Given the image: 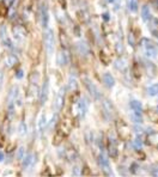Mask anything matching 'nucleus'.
Masks as SVG:
<instances>
[{"label": "nucleus", "instance_id": "obj_1", "mask_svg": "<svg viewBox=\"0 0 158 177\" xmlns=\"http://www.w3.org/2000/svg\"><path fill=\"white\" fill-rule=\"evenodd\" d=\"M116 131L117 135L122 141H127L131 139V128L123 120H117L116 121Z\"/></svg>", "mask_w": 158, "mask_h": 177}, {"label": "nucleus", "instance_id": "obj_2", "mask_svg": "<svg viewBox=\"0 0 158 177\" xmlns=\"http://www.w3.org/2000/svg\"><path fill=\"white\" fill-rule=\"evenodd\" d=\"M130 106H131V110H132V119L134 120V122L137 123H139L143 121V105L139 101H137V100H133L130 102Z\"/></svg>", "mask_w": 158, "mask_h": 177}, {"label": "nucleus", "instance_id": "obj_3", "mask_svg": "<svg viewBox=\"0 0 158 177\" xmlns=\"http://www.w3.org/2000/svg\"><path fill=\"white\" fill-rule=\"evenodd\" d=\"M141 47L144 48V53L147 57L150 59H155L158 55V49L156 47V44L153 42H151L147 38H143L141 40Z\"/></svg>", "mask_w": 158, "mask_h": 177}, {"label": "nucleus", "instance_id": "obj_4", "mask_svg": "<svg viewBox=\"0 0 158 177\" xmlns=\"http://www.w3.org/2000/svg\"><path fill=\"white\" fill-rule=\"evenodd\" d=\"M83 82H84L85 87L87 88L89 93H90V95L95 98V100H101V92H100V88H98V87L95 85V83H92L90 79H89V78H84Z\"/></svg>", "mask_w": 158, "mask_h": 177}, {"label": "nucleus", "instance_id": "obj_5", "mask_svg": "<svg viewBox=\"0 0 158 177\" xmlns=\"http://www.w3.org/2000/svg\"><path fill=\"white\" fill-rule=\"evenodd\" d=\"M54 34L52 30H47L44 32V46H46V49H47V53L49 55H52L53 52H54Z\"/></svg>", "mask_w": 158, "mask_h": 177}, {"label": "nucleus", "instance_id": "obj_6", "mask_svg": "<svg viewBox=\"0 0 158 177\" xmlns=\"http://www.w3.org/2000/svg\"><path fill=\"white\" fill-rule=\"evenodd\" d=\"M108 153H109V157L112 159H116L119 157L117 141L113 136H109V139H108Z\"/></svg>", "mask_w": 158, "mask_h": 177}, {"label": "nucleus", "instance_id": "obj_7", "mask_svg": "<svg viewBox=\"0 0 158 177\" xmlns=\"http://www.w3.org/2000/svg\"><path fill=\"white\" fill-rule=\"evenodd\" d=\"M98 164H100V166L102 168V170L104 171V175H107V176H113V171L110 170V166H109V160H108L107 156L103 152L100 154V157H98Z\"/></svg>", "mask_w": 158, "mask_h": 177}, {"label": "nucleus", "instance_id": "obj_8", "mask_svg": "<svg viewBox=\"0 0 158 177\" xmlns=\"http://www.w3.org/2000/svg\"><path fill=\"white\" fill-rule=\"evenodd\" d=\"M58 132H60L64 136L70 134V132H71V121L67 120V119H64L60 122V124H59V131Z\"/></svg>", "mask_w": 158, "mask_h": 177}, {"label": "nucleus", "instance_id": "obj_9", "mask_svg": "<svg viewBox=\"0 0 158 177\" xmlns=\"http://www.w3.org/2000/svg\"><path fill=\"white\" fill-rule=\"evenodd\" d=\"M64 97H65V88H61L59 91L56 100H55V109L56 110H61V108L64 106Z\"/></svg>", "mask_w": 158, "mask_h": 177}, {"label": "nucleus", "instance_id": "obj_10", "mask_svg": "<svg viewBox=\"0 0 158 177\" xmlns=\"http://www.w3.org/2000/svg\"><path fill=\"white\" fill-rule=\"evenodd\" d=\"M77 48H78V52L80 55L83 56H87L89 53H90V48H89V44H86V42L80 41L77 43Z\"/></svg>", "mask_w": 158, "mask_h": 177}, {"label": "nucleus", "instance_id": "obj_11", "mask_svg": "<svg viewBox=\"0 0 158 177\" xmlns=\"http://www.w3.org/2000/svg\"><path fill=\"white\" fill-rule=\"evenodd\" d=\"M86 111H87V102L84 100H78V114H79V117H84L86 115Z\"/></svg>", "mask_w": 158, "mask_h": 177}, {"label": "nucleus", "instance_id": "obj_12", "mask_svg": "<svg viewBox=\"0 0 158 177\" xmlns=\"http://www.w3.org/2000/svg\"><path fill=\"white\" fill-rule=\"evenodd\" d=\"M102 80H103L104 85H105L108 88H112V87H114V85H115V79H114V77H113L110 73H104L103 77H102Z\"/></svg>", "mask_w": 158, "mask_h": 177}, {"label": "nucleus", "instance_id": "obj_13", "mask_svg": "<svg viewBox=\"0 0 158 177\" xmlns=\"http://www.w3.org/2000/svg\"><path fill=\"white\" fill-rule=\"evenodd\" d=\"M103 108H104L105 114H107L108 116H109V117L114 116V114H115V108H114V105L112 104L110 101L104 100V101H103Z\"/></svg>", "mask_w": 158, "mask_h": 177}, {"label": "nucleus", "instance_id": "obj_14", "mask_svg": "<svg viewBox=\"0 0 158 177\" xmlns=\"http://www.w3.org/2000/svg\"><path fill=\"white\" fill-rule=\"evenodd\" d=\"M41 18H42L43 28H47L48 26V22H49V13H48L47 5H42V7H41Z\"/></svg>", "mask_w": 158, "mask_h": 177}, {"label": "nucleus", "instance_id": "obj_15", "mask_svg": "<svg viewBox=\"0 0 158 177\" xmlns=\"http://www.w3.org/2000/svg\"><path fill=\"white\" fill-rule=\"evenodd\" d=\"M56 61L60 66H65L68 64V56L65 52H60L58 54V57H56Z\"/></svg>", "mask_w": 158, "mask_h": 177}, {"label": "nucleus", "instance_id": "obj_16", "mask_svg": "<svg viewBox=\"0 0 158 177\" xmlns=\"http://www.w3.org/2000/svg\"><path fill=\"white\" fill-rule=\"evenodd\" d=\"M48 90H49V85H48V80L44 82L43 86H42V90H41V103H46L47 101V97H48Z\"/></svg>", "mask_w": 158, "mask_h": 177}, {"label": "nucleus", "instance_id": "obj_17", "mask_svg": "<svg viewBox=\"0 0 158 177\" xmlns=\"http://www.w3.org/2000/svg\"><path fill=\"white\" fill-rule=\"evenodd\" d=\"M0 38H1V41L5 43V46H10V40L6 35V26L5 25L0 26Z\"/></svg>", "mask_w": 158, "mask_h": 177}, {"label": "nucleus", "instance_id": "obj_18", "mask_svg": "<svg viewBox=\"0 0 158 177\" xmlns=\"http://www.w3.org/2000/svg\"><path fill=\"white\" fill-rule=\"evenodd\" d=\"M141 18H143V21H145V22H147L151 18V13H150L149 6L145 5V6L141 7Z\"/></svg>", "mask_w": 158, "mask_h": 177}, {"label": "nucleus", "instance_id": "obj_19", "mask_svg": "<svg viewBox=\"0 0 158 177\" xmlns=\"http://www.w3.org/2000/svg\"><path fill=\"white\" fill-rule=\"evenodd\" d=\"M46 124H47V119H46V114H42L38 119V129L40 132H42L46 128Z\"/></svg>", "mask_w": 158, "mask_h": 177}, {"label": "nucleus", "instance_id": "obj_20", "mask_svg": "<svg viewBox=\"0 0 158 177\" xmlns=\"http://www.w3.org/2000/svg\"><path fill=\"white\" fill-rule=\"evenodd\" d=\"M62 140H64V135H62L60 132H58V133H55L54 136H53V145L59 146V145L62 142Z\"/></svg>", "mask_w": 158, "mask_h": 177}, {"label": "nucleus", "instance_id": "obj_21", "mask_svg": "<svg viewBox=\"0 0 158 177\" xmlns=\"http://www.w3.org/2000/svg\"><path fill=\"white\" fill-rule=\"evenodd\" d=\"M34 163H35V156H34V154H29L26 158L23 160V165L25 166V168H29V166H31Z\"/></svg>", "mask_w": 158, "mask_h": 177}, {"label": "nucleus", "instance_id": "obj_22", "mask_svg": "<svg viewBox=\"0 0 158 177\" xmlns=\"http://www.w3.org/2000/svg\"><path fill=\"white\" fill-rule=\"evenodd\" d=\"M127 5H128V8L131 10L132 12H137L138 11V0H127Z\"/></svg>", "mask_w": 158, "mask_h": 177}, {"label": "nucleus", "instance_id": "obj_23", "mask_svg": "<svg viewBox=\"0 0 158 177\" xmlns=\"http://www.w3.org/2000/svg\"><path fill=\"white\" fill-rule=\"evenodd\" d=\"M100 60L102 61V64H104V65H109L110 64V61H112V59H110V56L108 55V54H105L104 52H100Z\"/></svg>", "mask_w": 158, "mask_h": 177}, {"label": "nucleus", "instance_id": "obj_24", "mask_svg": "<svg viewBox=\"0 0 158 177\" xmlns=\"http://www.w3.org/2000/svg\"><path fill=\"white\" fill-rule=\"evenodd\" d=\"M147 95L151 96V97L157 96L158 95V84H153L150 87H147Z\"/></svg>", "mask_w": 158, "mask_h": 177}, {"label": "nucleus", "instance_id": "obj_25", "mask_svg": "<svg viewBox=\"0 0 158 177\" xmlns=\"http://www.w3.org/2000/svg\"><path fill=\"white\" fill-rule=\"evenodd\" d=\"M145 66H146V70H147V72H149V74L151 73V75L153 77V75H156V66L152 64V62H149V61H146L145 62Z\"/></svg>", "mask_w": 158, "mask_h": 177}, {"label": "nucleus", "instance_id": "obj_26", "mask_svg": "<svg viewBox=\"0 0 158 177\" xmlns=\"http://www.w3.org/2000/svg\"><path fill=\"white\" fill-rule=\"evenodd\" d=\"M115 67L117 68V70H120V71H122V72H125L126 70H127V64L123 61V60H119L115 62Z\"/></svg>", "mask_w": 158, "mask_h": 177}, {"label": "nucleus", "instance_id": "obj_27", "mask_svg": "<svg viewBox=\"0 0 158 177\" xmlns=\"http://www.w3.org/2000/svg\"><path fill=\"white\" fill-rule=\"evenodd\" d=\"M60 42H61V44H62V47L64 48H66L67 47V44H68V38H67V35L62 31V30H60Z\"/></svg>", "mask_w": 158, "mask_h": 177}, {"label": "nucleus", "instance_id": "obj_28", "mask_svg": "<svg viewBox=\"0 0 158 177\" xmlns=\"http://www.w3.org/2000/svg\"><path fill=\"white\" fill-rule=\"evenodd\" d=\"M147 115H149V117H150V121H152V122H158V113L157 111H155V110H149L147 111Z\"/></svg>", "mask_w": 158, "mask_h": 177}, {"label": "nucleus", "instance_id": "obj_29", "mask_svg": "<svg viewBox=\"0 0 158 177\" xmlns=\"http://www.w3.org/2000/svg\"><path fill=\"white\" fill-rule=\"evenodd\" d=\"M38 53H40V49L37 46H33L31 49H30V56L33 59H37L38 57Z\"/></svg>", "mask_w": 158, "mask_h": 177}, {"label": "nucleus", "instance_id": "obj_30", "mask_svg": "<svg viewBox=\"0 0 158 177\" xmlns=\"http://www.w3.org/2000/svg\"><path fill=\"white\" fill-rule=\"evenodd\" d=\"M133 147L137 150V151H140L141 150V146H143V142H141V140L140 139H134L133 140Z\"/></svg>", "mask_w": 158, "mask_h": 177}, {"label": "nucleus", "instance_id": "obj_31", "mask_svg": "<svg viewBox=\"0 0 158 177\" xmlns=\"http://www.w3.org/2000/svg\"><path fill=\"white\" fill-rule=\"evenodd\" d=\"M78 100H79V92L78 91H72V95H71V97H70V101H71V103H77L78 102Z\"/></svg>", "mask_w": 158, "mask_h": 177}, {"label": "nucleus", "instance_id": "obj_32", "mask_svg": "<svg viewBox=\"0 0 158 177\" xmlns=\"http://www.w3.org/2000/svg\"><path fill=\"white\" fill-rule=\"evenodd\" d=\"M38 80H40V75H38L37 72H34V73L30 74V82H31L33 84H37Z\"/></svg>", "mask_w": 158, "mask_h": 177}, {"label": "nucleus", "instance_id": "obj_33", "mask_svg": "<svg viewBox=\"0 0 158 177\" xmlns=\"http://www.w3.org/2000/svg\"><path fill=\"white\" fill-rule=\"evenodd\" d=\"M68 87H70V90H76L77 88V80L74 79V78H71L70 79V83H68Z\"/></svg>", "mask_w": 158, "mask_h": 177}, {"label": "nucleus", "instance_id": "obj_34", "mask_svg": "<svg viewBox=\"0 0 158 177\" xmlns=\"http://www.w3.org/2000/svg\"><path fill=\"white\" fill-rule=\"evenodd\" d=\"M82 175H83V176H91V175H92L90 168H89L87 165H85L84 168H83V170H82Z\"/></svg>", "mask_w": 158, "mask_h": 177}, {"label": "nucleus", "instance_id": "obj_35", "mask_svg": "<svg viewBox=\"0 0 158 177\" xmlns=\"http://www.w3.org/2000/svg\"><path fill=\"white\" fill-rule=\"evenodd\" d=\"M7 13V7L4 3H0V16H5Z\"/></svg>", "mask_w": 158, "mask_h": 177}, {"label": "nucleus", "instance_id": "obj_36", "mask_svg": "<svg viewBox=\"0 0 158 177\" xmlns=\"http://www.w3.org/2000/svg\"><path fill=\"white\" fill-rule=\"evenodd\" d=\"M13 34H15V37H16V38H18V40L22 37V36H21V35H22V30H21V29H19V28H17V26H16V28H13Z\"/></svg>", "mask_w": 158, "mask_h": 177}, {"label": "nucleus", "instance_id": "obj_37", "mask_svg": "<svg viewBox=\"0 0 158 177\" xmlns=\"http://www.w3.org/2000/svg\"><path fill=\"white\" fill-rule=\"evenodd\" d=\"M133 74L135 78H140V72L138 70V65H134L133 66Z\"/></svg>", "mask_w": 158, "mask_h": 177}, {"label": "nucleus", "instance_id": "obj_38", "mask_svg": "<svg viewBox=\"0 0 158 177\" xmlns=\"http://www.w3.org/2000/svg\"><path fill=\"white\" fill-rule=\"evenodd\" d=\"M128 41H130V43H131L132 47L135 46V38H134V34H133V32L130 34V36H128Z\"/></svg>", "mask_w": 158, "mask_h": 177}, {"label": "nucleus", "instance_id": "obj_39", "mask_svg": "<svg viewBox=\"0 0 158 177\" xmlns=\"http://www.w3.org/2000/svg\"><path fill=\"white\" fill-rule=\"evenodd\" d=\"M23 154H24V149L22 147V149H19V150H18L17 158H18V159H23Z\"/></svg>", "mask_w": 158, "mask_h": 177}, {"label": "nucleus", "instance_id": "obj_40", "mask_svg": "<svg viewBox=\"0 0 158 177\" xmlns=\"http://www.w3.org/2000/svg\"><path fill=\"white\" fill-rule=\"evenodd\" d=\"M77 15H78V18L80 19V22H86V19L84 18V12L83 11H79Z\"/></svg>", "mask_w": 158, "mask_h": 177}, {"label": "nucleus", "instance_id": "obj_41", "mask_svg": "<svg viewBox=\"0 0 158 177\" xmlns=\"http://www.w3.org/2000/svg\"><path fill=\"white\" fill-rule=\"evenodd\" d=\"M122 50H123V48H122V43H120L119 42L117 44H116V52L120 54V53H122Z\"/></svg>", "mask_w": 158, "mask_h": 177}, {"label": "nucleus", "instance_id": "obj_42", "mask_svg": "<svg viewBox=\"0 0 158 177\" xmlns=\"http://www.w3.org/2000/svg\"><path fill=\"white\" fill-rule=\"evenodd\" d=\"M19 133H21V134H25V126H24V123H21V126H19Z\"/></svg>", "mask_w": 158, "mask_h": 177}, {"label": "nucleus", "instance_id": "obj_43", "mask_svg": "<svg viewBox=\"0 0 158 177\" xmlns=\"http://www.w3.org/2000/svg\"><path fill=\"white\" fill-rule=\"evenodd\" d=\"M151 174H152V176H157L158 177V166L151 169Z\"/></svg>", "mask_w": 158, "mask_h": 177}, {"label": "nucleus", "instance_id": "obj_44", "mask_svg": "<svg viewBox=\"0 0 158 177\" xmlns=\"http://www.w3.org/2000/svg\"><path fill=\"white\" fill-rule=\"evenodd\" d=\"M131 171L133 172V174H137V169H138V165L137 164H132V166H131Z\"/></svg>", "mask_w": 158, "mask_h": 177}, {"label": "nucleus", "instance_id": "obj_45", "mask_svg": "<svg viewBox=\"0 0 158 177\" xmlns=\"http://www.w3.org/2000/svg\"><path fill=\"white\" fill-rule=\"evenodd\" d=\"M3 80H4V77H3V73L0 72V88L3 86Z\"/></svg>", "mask_w": 158, "mask_h": 177}, {"label": "nucleus", "instance_id": "obj_46", "mask_svg": "<svg viewBox=\"0 0 158 177\" xmlns=\"http://www.w3.org/2000/svg\"><path fill=\"white\" fill-rule=\"evenodd\" d=\"M78 170H79L78 168H74V170H73V175H74V176H77V175H79V172H78Z\"/></svg>", "mask_w": 158, "mask_h": 177}, {"label": "nucleus", "instance_id": "obj_47", "mask_svg": "<svg viewBox=\"0 0 158 177\" xmlns=\"http://www.w3.org/2000/svg\"><path fill=\"white\" fill-rule=\"evenodd\" d=\"M103 18H104V21H108V19H109V15H108V13H104V15H103Z\"/></svg>", "mask_w": 158, "mask_h": 177}, {"label": "nucleus", "instance_id": "obj_48", "mask_svg": "<svg viewBox=\"0 0 158 177\" xmlns=\"http://www.w3.org/2000/svg\"><path fill=\"white\" fill-rule=\"evenodd\" d=\"M3 159H4V154H3L1 152H0V162H1Z\"/></svg>", "mask_w": 158, "mask_h": 177}, {"label": "nucleus", "instance_id": "obj_49", "mask_svg": "<svg viewBox=\"0 0 158 177\" xmlns=\"http://www.w3.org/2000/svg\"><path fill=\"white\" fill-rule=\"evenodd\" d=\"M107 1H109V3H113V0H107Z\"/></svg>", "mask_w": 158, "mask_h": 177}]
</instances>
